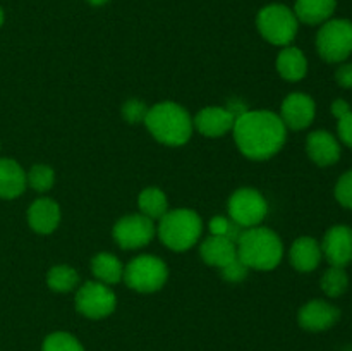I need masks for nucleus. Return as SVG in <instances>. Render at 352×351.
<instances>
[{
    "label": "nucleus",
    "instance_id": "2",
    "mask_svg": "<svg viewBox=\"0 0 352 351\" xmlns=\"http://www.w3.org/2000/svg\"><path fill=\"white\" fill-rule=\"evenodd\" d=\"M144 126L151 136L167 147H182L192 136V117L175 102L155 103L148 109Z\"/></svg>",
    "mask_w": 352,
    "mask_h": 351
},
{
    "label": "nucleus",
    "instance_id": "30",
    "mask_svg": "<svg viewBox=\"0 0 352 351\" xmlns=\"http://www.w3.org/2000/svg\"><path fill=\"white\" fill-rule=\"evenodd\" d=\"M333 193H336V198L340 205L352 210V169L340 176Z\"/></svg>",
    "mask_w": 352,
    "mask_h": 351
},
{
    "label": "nucleus",
    "instance_id": "25",
    "mask_svg": "<svg viewBox=\"0 0 352 351\" xmlns=\"http://www.w3.org/2000/svg\"><path fill=\"white\" fill-rule=\"evenodd\" d=\"M320 286H322V291L329 298H339L349 288V275L344 270V267H333V265H330V268H327L323 272Z\"/></svg>",
    "mask_w": 352,
    "mask_h": 351
},
{
    "label": "nucleus",
    "instance_id": "15",
    "mask_svg": "<svg viewBox=\"0 0 352 351\" xmlns=\"http://www.w3.org/2000/svg\"><path fill=\"white\" fill-rule=\"evenodd\" d=\"M306 151L311 162H315L320 167H329L339 162L340 153V143L332 133L325 129L313 131L306 138Z\"/></svg>",
    "mask_w": 352,
    "mask_h": 351
},
{
    "label": "nucleus",
    "instance_id": "23",
    "mask_svg": "<svg viewBox=\"0 0 352 351\" xmlns=\"http://www.w3.org/2000/svg\"><path fill=\"white\" fill-rule=\"evenodd\" d=\"M138 206L140 213L151 220H160L168 212V202L165 193L160 188H144L138 196Z\"/></svg>",
    "mask_w": 352,
    "mask_h": 351
},
{
    "label": "nucleus",
    "instance_id": "20",
    "mask_svg": "<svg viewBox=\"0 0 352 351\" xmlns=\"http://www.w3.org/2000/svg\"><path fill=\"white\" fill-rule=\"evenodd\" d=\"M337 9V0H296L294 14L299 23L316 26L332 19Z\"/></svg>",
    "mask_w": 352,
    "mask_h": 351
},
{
    "label": "nucleus",
    "instance_id": "12",
    "mask_svg": "<svg viewBox=\"0 0 352 351\" xmlns=\"http://www.w3.org/2000/svg\"><path fill=\"white\" fill-rule=\"evenodd\" d=\"M340 319V310L325 299H311L301 306L298 313L299 326L309 332H322L336 326Z\"/></svg>",
    "mask_w": 352,
    "mask_h": 351
},
{
    "label": "nucleus",
    "instance_id": "4",
    "mask_svg": "<svg viewBox=\"0 0 352 351\" xmlns=\"http://www.w3.org/2000/svg\"><path fill=\"white\" fill-rule=\"evenodd\" d=\"M157 233L168 250L186 251L195 246L201 237V217L191 209L168 210L160 219Z\"/></svg>",
    "mask_w": 352,
    "mask_h": 351
},
{
    "label": "nucleus",
    "instance_id": "3",
    "mask_svg": "<svg viewBox=\"0 0 352 351\" xmlns=\"http://www.w3.org/2000/svg\"><path fill=\"white\" fill-rule=\"evenodd\" d=\"M237 258L250 270H274L284 258V244L268 227H250L237 241Z\"/></svg>",
    "mask_w": 352,
    "mask_h": 351
},
{
    "label": "nucleus",
    "instance_id": "32",
    "mask_svg": "<svg viewBox=\"0 0 352 351\" xmlns=\"http://www.w3.org/2000/svg\"><path fill=\"white\" fill-rule=\"evenodd\" d=\"M337 133H339L340 141L347 147L352 148V110L347 116H344L342 119H339L337 124Z\"/></svg>",
    "mask_w": 352,
    "mask_h": 351
},
{
    "label": "nucleus",
    "instance_id": "28",
    "mask_svg": "<svg viewBox=\"0 0 352 351\" xmlns=\"http://www.w3.org/2000/svg\"><path fill=\"white\" fill-rule=\"evenodd\" d=\"M208 229H210V234H213V236H226L229 237L230 241H234L236 244L237 241H239L241 234L244 233L243 227L237 226L234 220H230L229 217H223V215L213 217L208 224Z\"/></svg>",
    "mask_w": 352,
    "mask_h": 351
},
{
    "label": "nucleus",
    "instance_id": "1",
    "mask_svg": "<svg viewBox=\"0 0 352 351\" xmlns=\"http://www.w3.org/2000/svg\"><path fill=\"white\" fill-rule=\"evenodd\" d=\"M234 140L244 157L268 160L282 150L287 140V127L278 114L270 110H246L236 117Z\"/></svg>",
    "mask_w": 352,
    "mask_h": 351
},
{
    "label": "nucleus",
    "instance_id": "7",
    "mask_svg": "<svg viewBox=\"0 0 352 351\" xmlns=\"http://www.w3.org/2000/svg\"><path fill=\"white\" fill-rule=\"evenodd\" d=\"M122 279L138 292H155L165 286L168 268L162 258L155 255H140L124 267Z\"/></svg>",
    "mask_w": 352,
    "mask_h": 351
},
{
    "label": "nucleus",
    "instance_id": "24",
    "mask_svg": "<svg viewBox=\"0 0 352 351\" xmlns=\"http://www.w3.org/2000/svg\"><path fill=\"white\" fill-rule=\"evenodd\" d=\"M47 284L52 291L69 292L79 284V274L71 265H55L47 272Z\"/></svg>",
    "mask_w": 352,
    "mask_h": 351
},
{
    "label": "nucleus",
    "instance_id": "5",
    "mask_svg": "<svg viewBox=\"0 0 352 351\" xmlns=\"http://www.w3.org/2000/svg\"><path fill=\"white\" fill-rule=\"evenodd\" d=\"M256 26L261 36L277 47H289L299 30L294 10L284 3H270L258 12Z\"/></svg>",
    "mask_w": 352,
    "mask_h": 351
},
{
    "label": "nucleus",
    "instance_id": "34",
    "mask_svg": "<svg viewBox=\"0 0 352 351\" xmlns=\"http://www.w3.org/2000/svg\"><path fill=\"white\" fill-rule=\"evenodd\" d=\"M351 105H349V102H347V100H342V98H337V100H333V103H332V114H333V117H336L337 120L339 119H342L344 116H347V114L351 112Z\"/></svg>",
    "mask_w": 352,
    "mask_h": 351
},
{
    "label": "nucleus",
    "instance_id": "27",
    "mask_svg": "<svg viewBox=\"0 0 352 351\" xmlns=\"http://www.w3.org/2000/svg\"><path fill=\"white\" fill-rule=\"evenodd\" d=\"M26 182L38 193H47L55 182L54 169L45 164H36L26 174Z\"/></svg>",
    "mask_w": 352,
    "mask_h": 351
},
{
    "label": "nucleus",
    "instance_id": "9",
    "mask_svg": "<svg viewBox=\"0 0 352 351\" xmlns=\"http://www.w3.org/2000/svg\"><path fill=\"white\" fill-rule=\"evenodd\" d=\"M74 306L78 313L86 319L100 320L112 315L117 306V296L110 286L98 281H89L76 292Z\"/></svg>",
    "mask_w": 352,
    "mask_h": 351
},
{
    "label": "nucleus",
    "instance_id": "19",
    "mask_svg": "<svg viewBox=\"0 0 352 351\" xmlns=\"http://www.w3.org/2000/svg\"><path fill=\"white\" fill-rule=\"evenodd\" d=\"M26 186V172L23 167L12 158H0V198H17Z\"/></svg>",
    "mask_w": 352,
    "mask_h": 351
},
{
    "label": "nucleus",
    "instance_id": "37",
    "mask_svg": "<svg viewBox=\"0 0 352 351\" xmlns=\"http://www.w3.org/2000/svg\"><path fill=\"white\" fill-rule=\"evenodd\" d=\"M346 351H352V348H347V350Z\"/></svg>",
    "mask_w": 352,
    "mask_h": 351
},
{
    "label": "nucleus",
    "instance_id": "6",
    "mask_svg": "<svg viewBox=\"0 0 352 351\" xmlns=\"http://www.w3.org/2000/svg\"><path fill=\"white\" fill-rule=\"evenodd\" d=\"M316 50L323 61L342 64L352 55V21L329 19L316 34Z\"/></svg>",
    "mask_w": 352,
    "mask_h": 351
},
{
    "label": "nucleus",
    "instance_id": "10",
    "mask_svg": "<svg viewBox=\"0 0 352 351\" xmlns=\"http://www.w3.org/2000/svg\"><path fill=\"white\" fill-rule=\"evenodd\" d=\"M157 227L155 220L148 219L143 213H131L117 220L113 226V240L122 250H138L153 240Z\"/></svg>",
    "mask_w": 352,
    "mask_h": 351
},
{
    "label": "nucleus",
    "instance_id": "31",
    "mask_svg": "<svg viewBox=\"0 0 352 351\" xmlns=\"http://www.w3.org/2000/svg\"><path fill=\"white\" fill-rule=\"evenodd\" d=\"M220 270H222V277L226 279V281L241 282L243 279H246L248 270H250V268H248L239 258H236V260L230 262L229 265H226V267L220 268Z\"/></svg>",
    "mask_w": 352,
    "mask_h": 351
},
{
    "label": "nucleus",
    "instance_id": "13",
    "mask_svg": "<svg viewBox=\"0 0 352 351\" xmlns=\"http://www.w3.org/2000/svg\"><path fill=\"white\" fill-rule=\"evenodd\" d=\"M323 258L333 267H346L352 262V229L349 226H333L322 241Z\"/></svg>",
    "mask_w": 352,
    "mask_h": 351
},
{
    "label": "nucleus",
    "instance_id": "11",
    "mask_svg": "<svg viewBox=\"0 0 352 351\" xmlns=\"http://www.w3.org/2000/svg\"><path fill=\"white\" fill-rule=\"evenodd\" d=\"M316 116V103L309 95L301 92L291 93L285 96L280 105V114L284 126L292 131H301L311 126Z\"/></svg>",
    "mask_w": 352,
    "mask_h": 351
},
{
    "label": "nucleus",
    "instance_id": "18",
    "mask_svg": "<svg viewBox=\"0 0 352 351\" xmlns=\"http://www.w3.org/2000/svg\"><path fill=\"white\" fill-rule=\"evenodd\" d=\"M199 255L205 264L223 268L237 258V244L226 236L210 234L206 240H203L201 246H199Z\"/></svg>",
    "mask_w": 352,
    "mask_h": 351
},
{
    "label": "nucleus",
    "instance_id": "8",
    "mask_svg": "<svg viewBox=\"0 0 352 351\" xmlns=\"http://www.w3.org/2000/svg\"><path fill=\"white\" fill-rule=\"evenodd\" d=\"M229 219L243 229L260 226L268 213V203L265 196L254 188H239L229 198Z\"/></svg>",
    "mask_w": 352,
    "mask_h": 351
},
{
    "label": "nucleus",
    "instance_id": "17",
    "mask_svg": "<svg viewBox=\"0 0 352 351\" xmlns=\"http://www.w3.org/2000/svg\"><path fill=\"white\" fill-rule=\"evenodd\" d=\"M322 258V244L315 237H298L289 250V260H291L292 267L298 272H305V274L315 270Z\"/></svg>",
    "mask_w": 352,
    "mask_h": 351
},
{
    "label": "nucleus",
    "instance_id": "36",
    "mask_svg": "<svg viewBox=\"0 0 352 351\" xmlns=\"http://www.w3.org/2000/svg\"><path fill=\"white\" fill-rule=\"evenodd\" d=\"M3 24V10H2V7H0V26H2Z\"/></svg>",
    "mask_w": 352,
    "mask_h": 351
},
{
    "label": "nucleus",
    "instance_id": "29",
    "mask_svg": "<svg viewBox=\"0 0 352 351\" xmlns=\"http://www.w3.org/2000/svg\"><path fill=\"white\" fill-rule=\"evenodd\" d=\"M146 114H148L146 103L141 102V100H138V98L127 100V102L122 105V117L129 124L144 123V119H146Z\"/></svg>",
    "mask_w": 352,
    "mask_h": 351
},
{
    "label": "nucleus",
    "instance_id": "22",
    "mask_svg": "<svg viewBox=\"0 0 352 351\" xmlns=\"http://www.w3.org/2000/svg\"><path fill=\"white\" fill-rule=\"evenodd\" d=\"M91 272L98 282L107 286L117 284L124 275V265L116 255L103 251L91 258Z\"/></svg>",
    "mask_w": 352,
    "mask_h": 351
},
{
    "label": "nucleus",
    "instance_id": "16",
    "mask_svg": "<svg viewBox=\"0 0 352 351\" xmlns=\"http://www.w3.org/2000/svg\"><path fill=\"white\" fill-rule=\"evenodd\" d=\"M28 224L38 234H50L60 224V206L52 198H38L28 209Z\"/></svg>",
    "mask_w": 352,
    "mask_h": 351
},
{
    "label": "nucleus",
    "instance_id": "33",
    "mask_svg": "<svg viewBox=\"0 0 352 351\" xmlns=\"http://www.w3.org/2000/svg\"><path fill=\"white\" fill-rule=\"evenodd\" d=\"M336 79L342 88H352V62H342L336 71Z\"/></svg>",
    "mask_w": 352,
    "mask_h": 351
},
{
    "label": "nucleus",
    "instance_id": "26",
    "mask_svg": "<svg viewBox=\"0 0 352 351\" xmlns=\"http://www.w3.org/2000/svg\"><path fill=\"white\" fill-rule=\"evenodd\" d=\"M41 351H85L82 344L76 336L64 330H57L45 337Z\"/></svg>",
    "mask_w": 352,
    "mask_h": 351
},
{
    "label": "nucleus",
    "instance_id": "35",
    "mask_svg": "<svg viewBox=\"0 0 352 351\" xmlns=\"http://www.w3.org/2000/svg\"><path fill=\"white\" fill-rule=\"evenodd\" d=\"M86 2H88L89 6H93V7H102V6H105L109 0H86Z\"/></svg>",
    "mask_w": 352,
    "mask_h": 351
},
{
    "label": "nucleus",
    "instance_id": "21",
    "mask_svg": "<svg viewBox=\"0 0 352 351\" xmlns=\"http://www.w3.org/2000/svg\"><path fill=\"white\" fill-rule=\"evenodd\" d=\"M277 71L285 81H301L308 72V58L298 47H284L277 55Z\"/></svg>",
    "mask_w": 352,
    "mask_h": 351
},
{
    "label": "nucleus",
    "instance_id": "14",
    "mask_svg": "<svg viewBox=\"0 0 352 351\" xmlns=\"http://www.w3.org/2000/svg\"><path fill=\"white\" fill-rule=\"evenodd\" d=\"M236 114L230 109L223 107H206L199 110L192 119V126L206 138H220L226 136L229 131H232L236 123Z\"/></svg>",
    "mask_w": 352,
    "mask_h": 351
}]
</instances>
